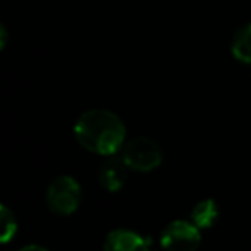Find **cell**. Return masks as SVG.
Here are the masks:
<instances>
[{"mask_svg":"<svg viewBox=\"0 0 251 251\" xmlns=\"http://www.w3.org/2000/svg\"><path fill=\"white\" fill-rule=\"evenodd\" d=\"M74 135L84 149L100 155H115L125 144L122 118L108 109H89L77 118Z\"/></svg>","mask_w":251,"mask_h":251,"instance_id":"cell-1","label":"cell"},{"mask_svg":"<svg viewBox=\"0 0 251 251\" xmlns=\"http://www.w3.org/2000/svg\"><path fill=\"white\" fill-rule=\"evenodd\" d=\"M122 155L128 169L139 173H149L152 169L159 168L162 162V149L155 140L149 137H135V139L128 140L123 144Z\"/></svg>","mask_w":251,"mask_h":251,"instance_id":"cell-2","label":"cell"},{"mask_svg":"<svg viewBox=\"0 0 251 251\" xmlns=\"http://www.w3.org/2000/svg\"><path fill=\"white\" fill-rule=\"evenodd\" d=\"M82 200V190L72 176H58L47 188V205L56 215H72Z\"/></svg>","mask_w":251,"mask_h":251,"instance_id":"cell-3","label":"cell"},{"mask_svg":"<svg viewBox=\"0 0 251 251\" xmlns=\"http://www.w3.org/2000/svg\"><path fill=\"white\" fill-rule=\"evenodd\" d=\"M201 229L190 221H175L164 227L161 246L164 251H195L201 241Z\"/></svg>","mask_w":251,"mask_h":251,"instance_id":"cell-4","label":"cell"},{"mask_svg":"<svg viewBox=\"0 0 251 251\" xmlns=\"http://www.w3.org/2000/svg\"><path fill=\"white\" fill-rule=\"evenodd\" d=\"M102 251H151V243L135 231L115 229L106 236Z\"/></svg>","mask_w":251,"mask_h":251,"instance_id":"cell-5","label":"cell"},{"mask_svg":"<svg viewBox=\"0 0 251 251\" xmlns=\"http://www.w3.org/2000/svg\"><path fill=\"white\" fill-rule=\"evenodd\" d=\"M128 178V166L123 159H108L100 169V183L108 192H120Z\"/></svg>","mask_w":251,"mask_h":251,"instance_id":"cell-6","label":"cell"},{"mask_svg":"<svg viewBox=\"0 0 251 251\" xmlns=\"http://www.w3.org/2000/svg\"><path fill=\"white\" fill-rule=\"evenodd\" d=\"M219 217V207L212 199H205L192 210V222L200 229H210Z\"/></svg>","mask_w":251,"mask_h":251,"instance_id":"cell-7","label":"cell"},{"mask_svg":"<svg viewBox=\"0 0 251 251\" xmlns=\"http://www.w3.org/2000/svg\"><path fill=\"white\" fill-rule=\"evenodd\" d=\"M231 51L236 60L243 63H251V24L243 26L234 34L231 43Z\"/></svg>","mask_w":251,"mask_h":251,"instance_id":"cell-8","label":"cell"},{"mask_svg":"<svg viewBox=\"0 0 251 251\" xmlns=\"http://www.w3.org/2000/svg\"><path fill=\"white\" fill-rule=\"evenodd\" d=\"M17 232V219L14 212L3 203H0V245H5L14 239Z\"/></svg>","mask_w":251,"mask_h":251,"instance_id":"cell-9","label":"cell"},{"mask_svg":"<svg viewBox=\"0 0 251 251\" xmlns=\"http://www.w3.org/2000/svg\"><path fill=\"white\" fill-rule=\"evenodd\" d=\"M5 43H7V31H5V27L2 26V23H0V51L3 50Z\"/></svg>","mask_w":251,"mask_h":251,"instance_id":"cell-10","label":"cell"},{"mask_svg":"<svg viewBox=\"0 0 251 251\" xmlns=\"http://www.w3.org/2000/svg\"><path fill=\"white\" fill-rule=\"evenodd\" d=\"M19 251H48V250L38 245H27V246H24V248H21Z\"/></svg>","mask_w":251,"mask_h":251,"instance_id":"cell-11","label":"cell"}]
</instances>
